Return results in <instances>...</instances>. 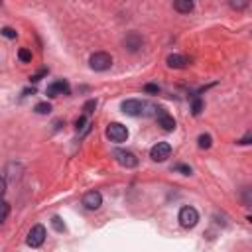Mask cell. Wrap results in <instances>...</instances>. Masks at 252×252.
Masks as SVG:
<instances>
[{"label": "cell", "instance_id": "d4e9b609", "mask_svg": "<svg viewBox=\"0 0 252 252\" xmlns=\"http://www.w3.org/2000/svg\"><path fill=\"white\" fill-rule=\"evenodd\" d=\"M238 144H252V132H248L246 136H242V138L238 140Z\"/></svg>", "mask_w": 252, "mask_h": 252}, {"label": "cell", "instance_id": "5bb4252c", "mask_svg": "<svg viewBox=\"0 0 252 252\" xmlns=\"http://www.w3.org/2000/svg\"><path fill=\"white\" fill-rule=\"evenodd\" d=\"M240 199H242V203H244L246 207H252V189L244 187L242 193H240Z\"/></svg>", "mask_w": 252, "mask_h": 252}, {"label": "cell", "instance_id": "4fadbf2b", "mask_svg": "<svg viewBox=\"0 0 252 252\" xmlns=\"http://www.w3.org/2000/svg\"><path fill=\"white\" fill-rule=\"evenodd\" d=\"M173 10H177L181 14H189L193 10V2L191 0H177V2H173Z\"/></svg>", "mask_w": 252, "mask_h": 252}, {"label": "cell", "instance_id": "277c9868", "mask_svg": "<svg viewBox=\"0 0 252 252\" xmlns=\"http://www.w3.org/2000/svg\"><path fill=\"white\" fill-rule=\"evenodd\" d=\"M43 240H45V228H43V224H33L30 228V232H28V238H26L28 246L37 248V246L43 244Z\"/></svg>", "mask_w": 252, "mask_h": 252}, {"label": "cell", "instance_id": "ac0fdd59", "mask_svg": "<svg viewBox=\"0 0 252 252\" xmlns=\"http://www.w3.org/2000/svg\"><path fill=\"white\" fill-rule=\"evenodd\" d=\"M37 114H49V110H51V106H49V102H39V104H35V108H33Z\"/></svg>", "mask_w": 252, "mask_h": 252}, {"label": "cell", "instance_id": "ffe728a7", "mask_svg": "<svg viewBox=\"0 0 252 252\" xmlns=\"http://www.w3.org/2000/svg\"><path fill=\"white\" fill-rule=\"evenodd\" d=\"M51 224H53V228H55L57 232H63V230H65V224H63V220H61L59 217H53V219H51Z\"/></svg>", "mask_w": 252, "mask_h": 252}, {"label": "cell", "instance_id": "83f0119b", "mask_svg": "<svg viewBox=\"0 0 252 252\" xmlns=\"http://www.w3.org/2000/svg\"><path fill=\"white\" fill-rule=\"evenodd\" d=\"M144 89H146V93H158V91H159V87H158V85H146Z\"/></svg>", "mask_w": 252, "mask_h": 252}, {"label": "cell", "instance_id": "3957f363", "mask_svg": "<svg viewBox=\"0 0 252 252\" xmlns=\"http://www.w3.org/2000/svg\"><path fill=\"white\" fill-rule=\"evenodd\" d=\"M146 108L148 104L138 100V98H128L122 102V112L128 114V116H140V114H146Z\"/></svg>", "mask_w": 252, "mask_h": 252}, {"label": "cell", "instance_id": "44dd1931", "mask_svg": "<svg viewBox=\"0 0 252 252\" xmlns=\"http://www.w3.org/2000/svg\"><path fill=\"white\" fill-rule=\"evenodd\" d=\"M173 169H175V171H181L183 175H189V173H191V167H189V165H183V163H175Z\"/></svg>", "mask_w": 252, "mask_h": 252}, {"label": "cell", "instance_id": "5b68a950", "mask_svg": "<svg viewBox=\"0 0 252 252\" xmlns=\"http://www.w3.org/2000/svg\"><path fill=\"white\" fill-rule=\"evenodd\" d=\"M106 136H108L112 142H124V140L128 138V130H126V126L120 124V122H112V124H108V128H106Z\"/></svg>", "mask_w": 252, "mask_h": 252}, {"label": "cell", "instance_id": "7c38bea8", "mask_svg": "<svg viewBox=\"0 0 252 252\" xmlns=\"http://www.w3.org/2000/svg\"><path fill=\"white\" fill-rule=\"evenodd\" d=\"M165 61H167V65H169V67H173V69H183V67L189 63V61H187V57H183V55H179V53L169 55Z\"/></svg>", "mask_w": 252, "mask_h": 252}, {"label": "cell", "instance_id": "484cf974", "mask_svg": "<svg viewBox=\"0 0 252 252\" xmlns=\"http://www.w3.org/2000/svg\"><path fill=\"white\" fill-rule=\"evenodd\" d=\"M8 211H10V207H8V203L4 201V203H2V222H4L6 217H8Z\"/></svg>", "mask_w": 252, "mask_h": 252}, {"label": "cell", "instance_id": "9a60e30c", "mask_svg": "<svg viewBox=\"0 0 252 252\" xmlns=\"http://www.w3.org/2000/svg\"><path fill=\"white\" fill-rule=\"evenodd\" d=\"M18 57H20L22 63H30V61H32V51L26 49V47H22V49L18 51Z\"/></svg>", "mask_w": 252, "mask_h": 252}, {"label": "cell", "instance_id": "8fae6325", "mask_svg": "<svg viewBox=\"0 0 252 252\" xmlns=\"http://www.w3.org/2000/svg\"><path fill=\"white\" fill-rule=\"evenodd\" d=\"M124 47L128 49V51H138L140 47H142V37L138 35V33H128L126 37H124Z\"/></svg>", "mask_w": 252, "mask_h": 252}, {"label": "cell", "instance_id": "ba28073f", "mask_svg": "<svg viewBox=\"0 0 252 252\" xmlns=\"http://www.w3.org/2000/svg\"><path fill=\"white\" fill-rule=\"evenodd\" d=\"M156 118H158V124L165 130V132H171L173 128H175V120H173V116L167 112V110H163V108H158V112H156Z\"/></svg>", "mask_w": 252, "mask_h": 252}, {"label": "cell", "instance_id": "8992f818", "mask_svg": "<svg viewBox=\"0 0 252 252\" xmlns=\"http://www.w3.org/2000/svg\"><path fill=\"white\" fill-rule=\"evenodd\" d=\"M171 156V146L167 142H158L152 150H150V158L154 161H165Z\"/></svg>", "mask_w": 252, "mask_h": 252}, {"label": "cell", "instance_id": "e0dca14e", "mask_svg": "<svg viewBox=\"0 0 252 252\" xmlns=\"http://www.w3.org/2000/svg\"><path fill=\"white\" fill-rule=\"evenodd\" d=\"M191 110H193V114H195V116H199V114H201V110H203V100H201V98H193Z\"/></svg>", "mask_w": 252, "mask_h": 252}, {"label": "cell", "instance_id": "d6986e66", "mask_svg": "<svg viewBox=\"0 0 252 252\" xmlns=\"http://www.w3.org/2000/svg\"><path fill=\"white\" fill-rule=\"evenodd\" d=\"M199 148H203V150L211 148V136L209 134H201L199 136Z\"/></svg>", "mask_w": 252, "mask_h": 252}, {"label": "cell", "instance_id": "603a6c76", "mask_svg": "<svg viewBox=\"0 0 252 252\" xmlns=\"http://www.w3.org/2000/svg\"><path fill=\"white\" fill-rule=\"evenodd\" d=\"M2 35H4V37H16L18 33H16V30H12V28H2Z\"/></svg>", "mask_w": 252, "mask_h": 252}, {"label": "cell", "instance_id": "2e32d148", "mask_svg": "<svg viewBox=\"0 0 252 252\" xmlns=\"http://www.w3.org/2000/svg\"><path fill=\"white\" fill-rule=\"evenodd\" d=\"M75 128H77V132H79V130H85V132L89 130V122H87V116H85V114H83L81 118H77V122H75Z\"/></svg>", "mask_w": 252, "mask_h": 252}, {"label": "cell", "instance_id": "6da1fadb", "mask_svg": "<svg viewBox=\"0 0 252 252\" xmlns=\"http://www.w3.org/2000/svg\"><path fill=\"white\" fill-rule=\"evenodd\" d=\"M89 65H91V69H94V71H106V69H110V65H112V57H110V53H106V51H96V53L91 55Z\"/></svg>", "mask_w": 252, "mask_h": 252}, {"label": "cell", "instance_id": "9c48e42d", "mask_svg": "<svg viewBox=\"0 0 252 252\" xmlns=\"http://www.w3.org/2000/svg\"><path fill=\"white\" fill-rule=\"evenodd\" d=\"M71 93V89H69V83L67 81H63V79H59V81H55V83H51L49 87H47V96H59V94H69Z\"/></svg>", "mask_w": 252, "mask_h": 252}, {"label": "cell", "instance_id": "7a4b0ae2", "mask_svg": "<svg viewBox=\"0 0 252 252\" xmlns=\"http://www.w3.org/2000/svg\"><path fill=\"white\" fill-rule=\"evenodd\" d=\"M177 219H179V224H181V226L193 228V226L199 222V213H197V209H193V207H181Z\"/></svg>", "mask_w": 252, "mask_h": 252}, {"label": "cell", "instance_id": "30bf717a", "mask_svg": "<svg viewBox=\"0 0 252 252\" xmlns=\"http://www.w3.org/2000/svg\"><path fill=\"white\" fill-rule=\"evenodd\" d=\"M83 205H85L87 209L94 211V209H98V207L102 205V195H100L98 191H89V193L83 195Z\"/></svg>", "mask_w": 252, "mask_h": 252}, {"label": "cell", "instance_id": "7402d4cb", "mask_svg": "<svg viewBox=\"0 0 252 252\" xmlns=\"http://www.w3.org/2000/svg\"><path fill=\"white\" fill-rule=\"evenodd\" d=\"M43 75H47V69H39L35 75H32V77H30V81H32V83H37V81H39Z\"/></svg>", "mask_w": 252, "mask_h": 252}, {"label": "cell", "instance_id": "4316f807", "mask_svg": "<svg viewBox=\"0 0 252 252\" xmlns=\"http://www.w3.org/2000/svg\"><path fill=\"white\" fill-rule=\"evenodd\" d=\"M230 6H232L234 10H240V8H246L248 4H246V2H230Z\"/></svg>", "mask_w": 252, "mask_h": 252}, {"label": "cell", "instance_id": "52a82bcc", "mask_svg": "<svg viewBox=\"0 0 252 252\" xmlns=\"http://www.w3.org/2000/svg\"><path fill=\"white\" fill-rule=\"evenodd\" d=\"M112 156H114V159H116L120 165H124V167H136V165H138V158H136L132 152H128V150H114Z\"/></svg>", "mask_w": 252, "mask_h": 252}, {"label": "cell", "instance_id": "cb8c5ba5", "mask_svg": "<svg viewBox=\"0 0 252 252\" xmlns=\"http://www.w3.org/2000/svg\"><path fill=\"white\" fill-rule=\"evenodd\" d=\"M94 106H96V100H89V102H87V104L83 106V110H85V114H91Z\"/></svg>", "mask_w": 252, "mask_h": 252}]
</instances>
